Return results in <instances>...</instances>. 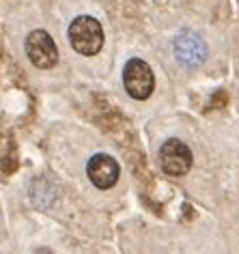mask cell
<instances>
[{"label":"cell","mask_w":239,"mask_h":254,"mask_svg":"<svg viewBox=\"0 0 239 254\" xmlns=\"http://www.w3.org/2000/svg\"><path fill=\"white\" fill-rule=\"evenodd\" d=\"M86 175H89L91 183L99 190H110L117 186L119 175H121V168H119V162L108 153H97L93 155L89 164H86Z\"/></svg>","instance_id":"obj_5"},{"label":"cell","mask_w":239,"mask_h":254,"mask_svg":"<svg viewBox=\"0 0 239 254\" xmlns=\"http://www.w3.org/2000/svg\"><path fill=\"white\" fill-rule=\"evenodd\" d=\"M175 54H177V61L181 65L198 67L207 56V46L196 33L185 30V33H181L177 37V41H175Z\"/></svg>","instance_id":"obj_6"},{"label":"cell","mask_w":239,"mask_h":254,"mask_svg":"<svg viewBox=\"0 0 239 254\" xmlns=\"http://www.w3.org/2000/svg\"><path fill=\"white\" fill-rule=\"evenodd\" d=\"M123 84L125 91L131 99H149L151 93L155 88V75L153 69L149 67V63H144L142 59H131L125 63L123 69Z\"/></svg>","instance_id":"obj_2"},{"label":"cell","mask_w":239,"mask_h":254,"mask_svg":"<svg viewBox=\"0 0 239 254\" xmlns=\"http://www.w3.org/2000/svg\"><path fill=\"white\" fill-rule=\"evenodd\" d=\"M160 166L171 177H183L192 168V151L185 142L171 138L160 147Z\"/></svg>","instance_id":"obj_3"},{"label":"cell","mask_w":239,"mask_h":254,"mask_svg":"<svg viewBox=\"0 0 239 254\" xmlns=\"http://www.w3.org/2000/svg\"><path fill=\"white\" fill-rule=\"evenodd\" d=\"M26 56L30 59L35 67L50 69L59 63V50H56L54 39L46 30H33L26 37Z\"/></svg>","instance_id":"obj_4"},{"label":"cell","mask_w":239,"mask_h":254,"mask_svg":"<svg viewBox=\"0 0 239 254\" xmlns=\"http://www.w3.org/2000/svg\"><path fill=\"white\" fill-rule=\"evenodd\" d=\"M69 43L78 54L95 56L104 46L102 24L91 15H78L69 24Z\"/></svg>","instance_id":"obj_1"}]
</instances>
